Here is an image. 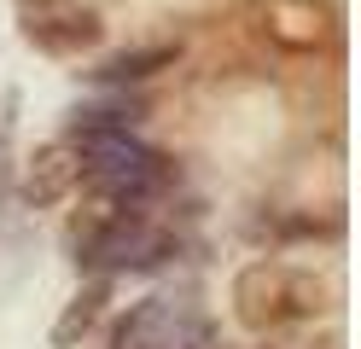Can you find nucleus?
<instances>
[{"label": "nucleus", "mask_w": 361, "mask_h": 349, "mask_svg": "<svg viewBox=\"0 0 361 349\" xmlns=\"http://www.w3.org/2000/svg\"><path fill=\"white\" fill-rule=\"evenodd\" d=\"M64 250L87 279H117V274H146L157 262H169L180 250L175 227H164L152 209L134 204H111L99 192H87L82 209L71 216V233H64Z\"/></svg>", "instance_id": "nucleus-1"}, {"label": "nucleus", "mask_w": 361, "mask_h": 349, "mask_svg": "<svg viewBox=\"0 0 361 349\" xmlns=\"http://www.w3.org/2000/svg\"><path fill=\"white\" fill-rule=\"evenodd\" d=\"M228 302H233V320L251 338H280L291 326H309L326 309V286L309 268L286 262V256H257V262H245L233 274Z\"/></svg>", "instance_id": "nucleus-2"}, {"label": "nucleus", "mask_w": 361, "mask_h": 349, "mask_svg": "<svg viewBox=\"0 0 361 349\" xmlns=\"http://www.w3.org/2000/svg\"><path fill=\"white\" fill-rule=\"evenodd\" d=\"M257 35L286 59H321L344 41V18L332 0H262Z\"/></svg>", "instance_id": "nucleus-3"}, {"label": "nucleus", "mask_w": 361, "mask_h": 349, "mask_svg": "<svg viewBox=\"0 0 361 349\" xmlns=\"http://www.w3.org/2000/svg\"><path fill=\"white\" fill-rule=\"evenodd\" d=\"M18 35L47 59H82L105 41V18L87 0H18Z\"/></svg>", "instance_id": "nucleus-4"}, {"label": "nucleus", "mask_w": 361, "mask_h": 349, "mask_svg": "<svg viewBox=\"0 0 361 349\" xmlns=\"http://www.w3.org/2000/svg\"><path fill=\"white\" fill-rule=\"evenodd\" d=\"M192 326H198V314H187L180 302H169V297H140L117 326H111L105 349H180V343L192 338Z\"/></svg>", "instance_id": "nucleus-5"}, {"label": "nucleus", "mask_w": 361, "mask_h": 349, "mask_svg": "<svg viewBox=\"0 0 361 349\" xmlns=\"http://www.w3.org/2000/svg\"><path fill=\"white\" fill-rule=\"evenodd\" d=\"M82 192V152L71 140H47L24 157V204L47 209V204H64Z\"/></svg>", "instance_id": "nucleus-6"}, {"label": "nucleus", "mask_w": 361, "mask_h": 349, "mask_svg": "<svg viewBox=\"0 0 361 349\" xmlns=\"http://www.w3.org/2000/svg\"><path fill=\"white\" fill-rule=\"evenodd\" d=\"M175 59H180V47H175V41L128 47V53H111V59H99L94 70H87V82H94V87H111V93H128V87L152 82L157 70H175Z\"/></svg>", "instance_id": "nucleus-7"}, {"label": "nucleus", "mask_w": 361, "mask_h": 349, "mask_svg": "<svg viewBox=\"0 0 361 349\" xmlns=\"http://www.w3.org/2000/svg\"><path fill=\"white\" fill-rule=\"evenodd\" d=\"M111 291H117V279H82L76 286V297L64 302V314L53 320V349H76L94 326L105 320V309H111Z\"/></svg>", "instance_id": "nucleus-8"}, {"label": "nucleus", "mask_w": 361, "mask_h": 349, "mask_svg": "<svg viewBox=\"0 0 361 349\" xmlns=\"http://www.w3.org/2000/svg\"><path fill=\"white\" fill-rule=\"evenodd\" d=\"M146 123L140 99H105V105H71L64 111V140H94V134H134Z\"/></svg>", "instance_id": "nucleus-9"}, {"label": "nucleus", "mask_w": 361, "mask_h": 349, "mask_svg": "<svg viewBox=\"0 0 361 349\" xmlns=\"http://www.w3.org/2000/svg\"><path fill=\"white\" fill-rule=\"evenodd\" d=\"M12 111H18V93H0V180L12 175Z\"/></svg>", "instance_id": "nucleus-10"}]
</instances>
